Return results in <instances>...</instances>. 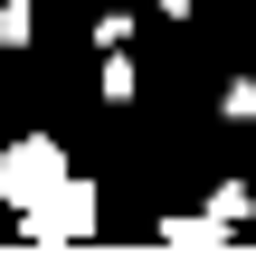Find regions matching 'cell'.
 Wrapping results in <instances>:
<instances>
[{
	"label": "cell",
	"instance_id": "6da1fadb",
	"mask_svg": "<svg viewBox=\"0 0 256 256\" xmlns=\"http://www.w3.org/2000/svg\"><path fill=\"white\" fill-rule=\"evenodd\" d=\"M19 238H28V247H76V238H95V180H76V171H66L48 200H28V209H19Z\"/></svg>",
	"mask_w": 256,
	"mask_h": 256
},
{
	"label": "cell",
	"instance_id": "7a4b0ae2",
	"mask_svg": "<svg viewBox=\"0 0 256 256\" xmlns=\"http://www.w3.org/2000/svg\"><path fill=\"white\" fill-rule=\"evenodd\" d=\"M57 180H66V152H57L48 133H28V142H10V152H0V200H10V209L48 200Z\"/></svg>",
	"mask_w": 256,
	"mask_h": 256
},
{
	"label": "cell",
	"instance_id": "3957f363",
	"mask_svg": "<svg viewBox=\"0 0 256 256\" xmlns=\"http://www.w3.org/2000/svg\"><path fill=\"white\" fill-rule=\"evenodd\" d=\"M152 238H162V247H218V238H228V218H218V209H200V218H162Z\"/></svg>",
	"mask_w": 256,
	"mask_h": 256
},
{
	"label": "cell",
	"instance_id": "277c9868",
	"mask_svg": "<svg viewBox=\"0 0 256 256\" xmlns=\"http://www.w3.org/2000/svg\"><path fill=\"white\" fill-rule=\"evenodd\" d=\"M95 86H104V104H133V86H142V76H133V66H124V48H114V57H104V76H95Z\"/></svg>",
	"mask_w": 256,
	"mask_h": 256
},
{
	"label": "cell",
	"instance_id": "5b68a950",
	"mask_svg": "<svg viewBox=\"0 0 256 256\" xmlns=\"http://www.w3.org/2000/svg\"><path fill=\"white\" fill-rule=\"evenodd\" d=\"M38 38V19H28V0H0V48H28Z\"/></svg>",
	"mask_w": 256,
	"mask_h": 256
},
{
	"label": "cell",
	"instance_id": "8992f818",
	"mask_svg": "<svg viewBox=\"0 0 256 256\" xmlns=\"http://www.w3.org/2000/svg\"><path fill=\"white\" fill-rule=\"evenodd\" d=\"M209 209H218V218L238 228V218H247V209H256V190H247V180H218V200H209Z\"/></svg>",
	"mask_w": 256,
	"mask_h": 256
},
{
	"label": "cell",
	"instance_id": "52a82bcc",
	"mask_svg": "<svg viewBox=\"0 0 256 256\" xmlns=\"http://www.w3.org/2000/svg\"><path fill=\"white\" fill-rule=\"evenodd\" d=\"M218 104H228L238 124H256V76H228V86H218Z\"/></svg>",
	"mask_w": 256,
	"mask_h": 256
}]
</instances>
